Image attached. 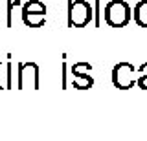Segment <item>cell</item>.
<instances>
[{"mask_svg": "<svg viewBox=\"0 0 147 141\" xmlns=\"http://www.w3.org/2000/svg\"><path fill=\"white\" fill-rule=\"evenodd\" d=\"M105 22L112 28H123L131 22V6L123 0H110L105 6Z\"/></svg>", "mask_w": 147, "mask_h": 141, "instance_id": "1", "label": "cell"}, {"mask_svg": "<svg viewBox=\"0 0 147 141\" xmlns=\"http://www.w3.org/2000/svg\"><path fill=\"white\" fill-rule=\"evenodd\" d=\"M92 19V7L85 0H70L68 6V26L70 28H83Z\"/></svg>", "mask_w": 147, "mask_h": 141, "instance_id": "2", "label": "cell"}, {"mask_svg": "<svg viewBox=\"0 0 147 141\" xmlns=\"http://www.w3.org/2000/svg\"><path fill=\"white\" fill-rule=\"evenodd\" d=\"M22 20L30 28H39L46 20V6L39 0H30L22 7Z\"/></svg>", "mask_w": 147, "mask_h": 141, "instance_id": "3", "label": "cell"}, {"mask_svg": "<svg viewBox=\"0 0 147 141\" xmlns=\"http://www.w3.org/2000/svg\"><path fill=\"white\" fill-rule=\"evenodd\" d=\"M134 66L129 62H119L112 70V83L119 90H129L134 84Z\"/></svg>", "mask_w": 147, "mask_h": 141, "instance_id": "4", "label": "cell"}, {"mask_svg": "<svg viewBox=\"0 0 147 141\" xmlns=\"http://www.w3.org/2000/svg\"><path fill=\"white\" fill-rule=\"evenodd\" d=\"M72 75H74V86L79 90H86V88H92V84H94V81H92L90 75L86 74H81L79 72V66H74L72 68Z\"/></svg>", "mask_w": 147, "mask_h": 141, "instance_id": "5", "label": "cell"}, {"mask_svg": "<svg viewBox=\"0 0 147 141\" xmlns=\"http://www.w3.org/2000/svg\"><path fill=\"white\" fill-rule=\"evenodd\" d=\"M134 22L142 28H147V0H140L134 6Z\"/></svg>", "mask_w": 147, "mask_h": 141, "instance_id": "6", "label": "cell"}, {"mask_svg": "<svg viewBox=\"0 0 147 141\" xmlns=\"http://www.w3.org/2000/svg\"><path fill=\"white\" fill-rule=\"evenodd\" d=\"M138 86H140L142 90H147V74H144L140 79H138Z\"/></svg>", "mask_w": 147, "mask_h": 141, "instance_id": "7", "label": "cell"}]
</instances>
